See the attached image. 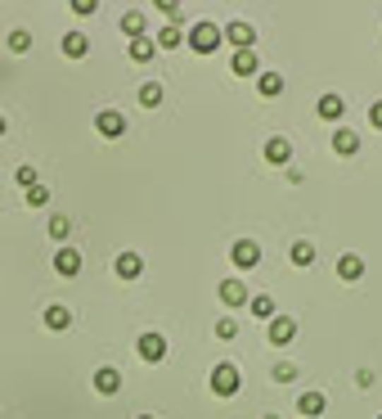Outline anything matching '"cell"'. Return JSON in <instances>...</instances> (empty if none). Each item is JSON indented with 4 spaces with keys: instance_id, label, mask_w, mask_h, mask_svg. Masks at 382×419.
I'll return each mask as SVG.
<instances>
[{
    "instance_id": "6da1fadb",
    "label": "cell",
    "mask_w": 382,
    "mask_h": 419,
    "mask_svg": "<svg viewBox=\"0 0 382 419\" xmlns=\"http://www.w3.org/2000/svg\"><path fill=\"white\" fill-rule=\"evenodd\" d=\"M220 41H225V32H220L216 23H193L189 28V50L193 54H212V50H220Z\"/></svg>"
},
{
    "instance_id": "7a4b0ae2",
    "label": "cell",
    "mask_w": 382,
    "mask_h": 419,
    "mask_svg": "<svg viewBox=\"0 0 382 419\" xmlns=\"http://www.w3.org/2000/svg\"><path fill=\"white\" fill-rule=\"evenodd\" d=\"M212 392H216V397H234V392H239V369L220 361V365L212 369Z\"/></svg>"
},
{
    "instance_id": "3957f363",
    "label": "cell",
    "mask_w": 382,
    "mask_h": 419,
    "mask_svg": "<svg viewBox=\"0 0 382 419\" xmlns=\"http://www.w3.org/2000/svg\"><path fill=\"white\" fill-rule=\"evenodd\" d=\"M229 257H234V266H239V270H252L256 262H261V243H256V239H239L229 248Z\"/></svg>"
},
{
    "instance_id": "277c9868",
    "label": "cell",
    "mask_w": 382,
    "mask_h": 419,
    "mask_svg": "<svg viewBox=\"0 0 382 419\" xmlns=\"http://www.w3.org/2000/svg\"><path fill=\"white\" fill-rule=\"evenodd\" d=\"M135 352H140V361L157 365V361L167 356V338H162V334H140V343H135Z\"/></svg>"
},
{
    "instance_id": "5b68a950",
    "label": "cell",
    "mask_w": 382,
    "mask_h": 419,
    "mask_svg": "<svg viewBox=\"0 0 382 419\" xmlns=\"http://www.w3.org/2000/svg\"><path fill=\"white\" fill-rule=\"evenodd\" d=\"M95 131H100V135H104V140H117V135H121V131H126V117H121V113H117V108H104V113H100V117H95Z\"/></svg>"
},
{
    "instance_id": "8992f818",
    "label": "cell",
    "mask_w": 382,
    "mask_h": 419,
    "mask_svg": "<svg viewBox=\"0 0 382 419\" xmlns=\"http://www.w3.org/2000/svg\"><path fill=\"white\" fill-rule=\"evenodd\" d=\"M113 275L117 280H140L144 275V257L140 253H121L117 262H113Z\"/></svg>"
},
{
    "instance_id": "52a82bcc",
    "label": "cell",
    "mask_w": 382,
    "mask_h": 419,
    "mask_svg": "<svg viewBox=\"0 0 382 419\" xmlns=\"http://www.w3.org/2000/svg\"><path fill=\"white\" fill-rule=\"evenodd\" d=\"M265 163H275V167L292 163V144L283 140V135H270V140H265Z\"/></svg>"
},
{
    "instance_id": "ba28073f",
    "label": "cell",
    "mask_w": 382,
    "mask_h": 419,
    "mask_svg": "<svg viewBox=\"0 0 382 419\" xmlns=\"http://www.w3.org/2000/svg\"><path fill=\"white\" fill-rule=\"evenodd\" d=\"M220 302H225V306H243V302H248V285H243L239 275L220 280Z\"/></svg>"
},
{
    "instance_id": "9c48e42d",
    "label": "cell",
    "mask_w": 382,
    "mask_h": 419,
    "mask_svg": "<svg viewBox=\"0 0 382 419\" xmlns=\"http://www.w3.org/2000/svg\"><path fill=\"white\" fill-rule=\"evenodd\" d=\"M292 334H297V320H292V316H275V320H270V343H275V348L292 343Z\"/></svg>"
},
{
    "instance_id": "30bf717a",
    "label": "cell",
    "mask_w": 382,
    "mask_h": 419,
    "mask_svg": "<svg viewBox=\"0 0 382 419\" xmlns=\"http://www.w3.org/2000/svg\"><path fill=\"white\" fill-rule=\"evenodd\" d=\"M225 41H234L239 50H252V45H256V28H252V23H229Z\"/></svg>"
},
{
    "instance_id": "8fae6325",
    "label": "cell",
    "mask_w": 382,
    "mask_h": 419,
    "mask_svg": "<svg viewBox=\"0 0 382 419\" xmlns=\"http://www.w3.org/2000/svg\"><path fill=\"white\" fill-rule=\"evenodd\" d=\"M315 113L324 117V122H338L342 113H347V100L342 95H319V104H315Z\"/></svg>"
},
{
    "instance_id": "7c38bea8",
    "label": "cell",
    "mask_w": 382,
    "mask_h": 419,
    "mask_svg": "<svg viewBox=\"0 0 382 419\" xmlns=\"http://www.w3.org/2000/svg\"><path fill=\"white\" fill-rule=\"evenodd\" d=\"M229 68H234V77H252V72L261 68V59H256V50H234Z\"/></svg>"
},
{
    "instance_id": "4fadbf2b",
    "label": "cell",
    "mask_w": 382,
    "mask_h": 419,
    "mask_svg": "<svg viewBox=\"0 0 382 419\" xmlns=\"http://www.w3.org/2000/svg\"><path fill=\"white\" fill-rule=\"evenodd\" d=\"M95 392H104V397H113V392H121V374H117L113 365L95 369Z\"/></svg>"
},
{
    "instance_id": "5bb4252c",
    "label": "cell",
    "mask_w": 382,
    "mask_h": 419,
    "mask_svg": "<svg viewBox=\"0 0 382 419\" xmlns=\"http://www.w3.org/2000/svg\"><path fill=\"white\" fill-rule=\"evenodd\" d=\"M54 270L72 280V275L81 270V253H77V248H59V253H54Z\"/></svg>"
},
{
    "instance_id": "9a60e30c",
    "label": "cell",
    "mask_w": 382,
    "mask_h": 419,
    "mask_svg": "<svg viewBox=\"0 0 382 419\" xmlns=\"http://www.w3.org/2000/svg\"><path fill=\"white\" fill-rule=\"evenodd\" d=\"M324 406H328L324 392H302V397H297V411H302L306 419H319V415H324Z\"/></svg>"
},
{
    "instance_id": "2e32d148",
    "label": "cell",
    "mask_w": 382,
    "mask_h": 419,
    "mask_svg": "<svg viewBox=\"0 0 382 419\" xmlns=\"http://www.w3.org/2000/svg\"><path fill=\"white\" fill-rule=\"evenodd\" d=\"M338 275H342V280H347V285H355V280H360V275H364V262H360V257H355V253H347V257H338Z\"/></svg>"
},
{
    "instance_id": "e0dca14e",
    "label": "cell",
    "mask_w": 382,
    "mask_h": 419,
    "mask_svg": "<svg viewBox=\"0 0 382 419\" xmlns=\"http://www.w3.org/2000/svg\"><path fill=\"white\" fill-rule=\"evenodd\" d=\"M45 325H50L54 334H59V329H68V325H72V311H68L64 302H50V306H45Z\"/></svg>"
},
{
    "instance_id": "ac0fdd59",
    "label": "cell",
    "mask_w": 382,
    "mask_h": 419,
    "mask_svg": "<svg viewBox=\"0 0 382 419\" xmlns=\"http://www.w3.org/2000/svg\"><path fill=\"white\" fill-rule=\"evenodd\" d=\"M333 149H338L342 158H351L355 149H360V135H355V131H347V127H342V131H333Z\"/></svg>"
},
{
    "instance_id": "d6986e66",
    "label": "cell",
    "mask_w": 382,
    "mask_h": 419,
    "mask_svg": "<svg viewBox=\"0 0 382 419\" xmlns=\"http://www.w3.org/2000/svg\"><path fill=\"white\" fill-rule=\"evenodd\" d=\"M288 257H292V266H311V262H315V243H311V239H297V243L288 248Z\"/></svg>"
},
{
    "instance_id": "ffe728a7",
    "label": "cell",
    "mask_w": 382,
    "mask_h": 419,
    "mask_svg": "<svg viewBox=\"0 0 382 419\" xmlns=\"http://www.w3.org/2000/svg\"><path fill=\"white\" fill-rule=\"evenodd\" d=\"M85 50H90V41H85V32H68V36H64V54H68V59H81Z\"/></svg>"
},
{
    "instance_id": "44dd1931",
    "label": "cell",
    "mask_w": 382,
    "mask_h": 419,
    "mask_svg": "<svg viewBox=\"0 0 382 419\" xmlns=\"http://www.w3.org/2000/svg\"><path fill=\"white\" fill-rule=\"evenodd\" d=\"M256 91H261L265 100H275V95L283 91V77H279V72H261V77H256Z\"/></svg>"
},
{
    "instance_id": "7402d4cb",
    "label": "cell",
    "mask_w": 382,
    "mask_h": 419,
    "mask_svg": "<svg viewBox=\"0 0 382 419\" xmlns=\"http://www.w3.org/2000/svg\"><path fill=\"white\" fill-rule=\"evenodd\" d=\"M121 32H126L131 41H144V14H140V9H131V14L121 18Z\"/></svg>"
},
{
    "instance_id": "603a6c76",
    "label": "cell",
    "mask_w": 382,
    "mask_h": 419,
    "mask_svg": "<svg viewBox=\"0 0 382 419\" xmlns=\"http://www.w3.org/2000/svg\"><path fill=\"white\" fill-rule=\"evenodd\" d=\"M248 302H252L256 320H275V298H270V293H256V298H248Z\"/></svg>"
},
{
    "instance_id": "cb8c5ba5",
    "label": "cell",
    "mask_w": 382,
    "mask_h": 419,
    "mask_svg": "<svg viewBox=\"0 0 382 419\" xmlns=\"http://www.w3.org/2000/svg\"><path fill=\"white\" fill-rule=\"evenodd\" d=\"M135 100H140L144 108H157V104H162V86H157V81H144V86H140V95H135Z\"/></svg>"
},
{
    "instance_id": "d4e9b609",
    "label": "cell",
    "mask_w": 382,
    "mask_h": 419,
    "mask_svg": "<svg viewBox=\"0 0 382 419\" xmlns=\"http://www.w3.org/2000/svg\"><path fill=\"white\" fill-rule=\"evenodd\" d=\"M153 50H157V41H149V36H144V41H131V59H135V64H149Z\"/></svg>"
},
{
    "instance_id": "484cf974",
    "label": "cell",
    "mask_w": 382,
    "mask_h": 419,
    "mask_svg": "<svg viewBox=\"0 0 382 419\" xmlns=\"http://www.w3.org/2000/svg\"><path fill=\"white\" fill-rule=\"evenodd\" d=\"M157 45H162V50H176V45H180V28H176V23H167V28L157 32Z\"/></svg>"
},
{
    "instance_id": "4316f807",
    "label": "cell",
    "mask_w": 382,
    "mask_h": 419,
    "mask_svg": "<svg viewBox=\"0 0 382 419\" xmlns=\"http://www.w3.org/2000/svg\"><path fill=\"white\" fill-rule=\"evenodd\" d=\"M9 50H14V54H28V50H32V36L23 32V28H18V32H9Z\"/></svg>"
},
{
    "instance_id": "83f0119b",
    "label": "cell",
    "mask_w": 382,
    "mask_h": 419,
    "mask_svg": "<svg viewBox=\"0 0 382 419\" xmlns=\"http://www.w3.org/2000/svg\"><path fill=\"white\" fill-rule=\"evenodd\" d=\"M72 235V221L68 217H50V239H68Z\"/></svg>"
},
{
    "instance_id": "f1b7e54d",
    "label": "cell",
    "mask_w": 382,
    "mask_h": 419,
    "mask_svg": "<svg viewBox=\"0 0 382 419\" xmlns=\"http://www.w3.org/2000/svg\"><path fill=\"white\" fill-rule=\"evenodd\" d=\"M28 203H32V207H45V203H50V190H45L41 180H36L32 190H28Z\"/></svg>"
},
{
    "instance_id": "f546056e",
    "label": "cell",
    "mask_w": 382,
    "mask_h": 419,
    "mask_svg": "<svg viewBox=\"0 0 382 419\" xmlns=\"http://www.w3.org/2000/svg\"><path fill=\"white\" fill-rule=\"evenodd\" d=\"M292 379H297V365H292V361H279V365H275V384H292Z\"/></svg>"
},
{
    "instance_id": "4dcf8cb0",
    "label": "cell",
    "mask_w": 382,
    "mask_h": 419,
    "mask_svg": "<svg viewBox=\"0 0 382 419\" xmlns=\"http://www.w3.org/2000/svg\"><path fill=\"white\" fill-rule=\"evenodd\" d=\"M216 334H220V338H234V334H239V320H234V316H220V320H216Z\"/></svg>"
},
{
    "instance_id": "1f68e13d",
    "label": "cell",
    "mask_w": 382,
    "mask_h": 419,
    "mask_svg": "<svg viewBox=\"0 0 382 419\" xmlns=\"http://www.w3.org/2000/svg\"><path fill=\"white\" fill-rule=\"evenodd\" d=\"M14 180L23 185V190H32V185H36V167H18V171H14Z\"/></svg>"
},
{
    "instance_id": "d6a6232c",
    "label": "cell",
    "mask_w": 382,
    "mask_h": 419,
    "mask_svg": "<svg viewBox=\"0 0 382 419\" xmlns=\"http://www.w3.org/2000/svg\"><path fill=\"white\" fill-rule=\"evenodd\" d=\"M369 122H374V127H382V100H378L374 108H369Z\"/></svg>"
},
{
    "instance_id": "836d02e7",
    "label": "cell",
    "mask_w": 382,
    "mask_h": 419,
    "mask_svg": "<svg viewBox=\"0 0 382 419\" xmlns=\"http://www.w3.org/2000/svg\"><path fill=\"white\" fill-rule=\"evenodd\" d=\"M5 131H9V122H5V117H0V135H5Z\"/></svg>"
},
{
    "instance_id": "e575fe53",
    "label": "cell",
    "mask_w": 382,
    "mask_h": 419,
    "mask_svg": "<svg viewBox=\"0 0 382 419\" xmlns=\"http://www.w3.org/2000/svg\"><path fill=\"white\" fill-rule=\"evenodd\" d=\"M265 419H279V415H265Z\"/></svg>"
},
{
    "instance_id": "d590c367",
    "label": "cell",
    "mask_w": 382,
    "mask_h": 419,
    "mask_svg": "<svg viewBox=\"0 0 382 419\" xmlns=\"http://www.w3.org/2000/svg\"><path fill=\"white\" fill-rule=\"evenodd\" d=\"M140 419H153V415H140Z\"/></svg>"
},
{
    "instance_id": "8d00e7d4",
    "label": "cell",
    "mask_w": 382,
    "mask_h": 419,
    "mask_svg": "<svg viewBox=\"0 0 382 419\" xmlns=\"http://www.w3.org/2000/svg\"><path fill=\"white\" fill-rule=\"evenodd\" d=\"M378 419H382V415H378Z\"/></svg>"
}]
</instances>
